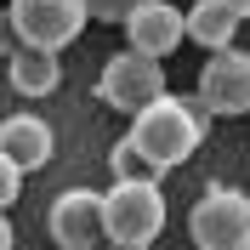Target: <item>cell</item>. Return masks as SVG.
Returning <instances> with one entry per match:
<instances>
[{"label": "cell", "mask_w": 250, "mask_h": 250, "mask_svg": "<svg viewBox=\"0 0 250 250\" xmlns=\"http://www.w3.org/2000/svg\"><path fill=\"white\" fill-rule=\"evenodd\" d=\"M205 120H210V108H205L199 97H171L165 91L159 103H148L142 114H131V131H125V137H137V148L154 159L159 171H176L182 159L199 154Z\"/></svg>", "instance_id": "cell-1"}, {"label": "cell", "mask_w": 250, "mask_h": 250, "mask_svg": "<svg viewBox=\"0 0 250 250\" xmlns=\"http://www.w3.org/2000/svg\"><path fill=\"white\" fill-rule=\"evenodd\" d=\"M108 245H154L165 233V193L159 182H114L103 193Z\"/></svg>", "instance_id": "cell-2"}, {"label": "cell", "mask_w": 250, "mask_h": 250, "mask_svg": "<svg viewBox=\"0 0 250 250\" xmlns=\"http://www.w3.org/2000/svg\"><path fill=\"white\" fill-rule=\"evenodd\" d=\"M188 239L199 250H250V193L205 188L188 210Z\"/></svg>", "instance_id": "cell-3"}, {"label": "cell", "mask_w": 250, "mask_h": 250, "mask_svg": "<svg viewBox=\"0 0 250 250\" xmlns=\"http://www.w3.org/2000/svg\"><path fill=\"white\" fill-rule=\"evenodd\" d=\"M6 17H12L17 46L62 51V46H74L80 29L91 23V6H85V0H12Z\"/></svg>", "instance_id": "cell-4"}, {"label": "cell", "mask_w": 250, "mask_h": 250, "mask_svg": "<svg viewBox=\"0 0 250 250\" xmlns=\"http://www.w3.org/2000/svg\"><path fill=\"white\" fill-rule=\"evenodd\" d=\"M97 97L120 114H142L148 103L165 97V62L148 57V51H131V46L114 51L103 62V74H97Z\"/></svg>", "instance_id": "cell-5"}, {"label": "cell", "mask_w": 250, "mask_h": 250, "mask_svg": "<svg viewBox=\"0 0 250 250\" xmlns=\"http://www.w3.org/2000/svg\"><path fill=\"white\" fill-rule=\"evenodd\" d=\"M46 233L57 250H91V245H108V228H103V193L91 188H68L57 193L46 210Z\"/></svg>", "instance_id": "cell-6"}, {"label": "cell", "mask_w": 250, "mask_h": 250, "mask_svg": "<svg viewBox=\"0 0 250 250\" xmlns=\"http://www.w3.org/2000/svg\"><path fill=\"white\" fill-rule=\"evenodd\" d=\"M199 103L222 120L250 114V51H210L199 68Z\"/></svg>", "instance_id": "cell-7"}, {"label": "cell", "mask_w": 250, "mask_h": 250, "mask_svg": "<svg viewBox=\"0 0 250 250\" xmlns=\"http://www.w3.org/2000/svg\"><path fill=\"white\" fill-rule=\"evenodd\" d=\"M120 29H125V46H131V51H148V57L165 62L188 40V12L176 6V0H142Z\"/></svg>", "instance_id": "cell-8"}, {"label": "cell", "mask_w": 250, "mask_h": 250, "mask_svg": "<svg viewBox=\"0 0 250 250\" xmlns=\"http://www.w3.org/2000/svg\"><path fill=\"white\" fill-rule=\"evenodd\" d=\"M0 154L17 159L23 171H40V165L57 154V131H51L40 114H12V120H0Z\"/></svg>", "instance_id": "cell-9"}, {"label": "cell", "mask_w": 250, "mask_h": 250, "mask_svg": "<svg viewBox=\"0 0 250 250\" xmlns=\"http://www.w3.org/2000/svg\"><path fill=\"white\" fill-rule=\"evenodd\" d=\"M6 80H12L17 97H51L62 85V57L57 51H40V46H12Z\"/></svg>", "instance_id": "cell-10"}, {"label": "cell", "mask_w": 250, "mask_h": 250, "mask_svg": "<svg viewBox=\"0 0 250 250\" xmlns=\"http://www.w3.org/2000/svg\"><path fill=\"white\" fill-rule=\"evenodd\" d=\"M239 23H245V17L228 6V0H193V6H188V40L205 46V51H228L233 34H239Z\"/></svg>", "instance_id": "cell-11"}, {"label": "cell", "mask_w": 250, "mask_h": 250, "mask_svg": "<svg viewBox=\"0 0 250 250\" xmlns=\"http://www.w3.org/2000/svg\"><path fill=\"white\" fill-rule=\"evenodd\" d=\"M108 171H114V182H159V176H165L154 159L137 148V137H120L108 148Z\"/></svg>", "instance_id": "cell-12"}, {"label": "cell", "mask_w": 250, "mask_h": 250, "mask_svg": "<svg viewBox=\"0 0 250 250\" xmlns=\"http://www.w3.org/2000/svg\"><path fill=\"white\" fill-rule=\"evenodd\" d=\"M23 176H29V171H23L17 159H6V154H0V205H6V210H12V205H17V193H23Z\"/></svg>", "instance_id": "cell-13"}, {"label": "cell", "mask_w": 250, "mask_h": 250, "mask_svg": "<svg viewBox=\"0 0 250 250\" xmlns=\"http://www.w3.org/2000/svg\"><path fill=\"white\" fill-rule=\"evenodd\" d=\"M85 6H91V17H97V23H125V17L137 12L142 0H85Z\"/></svg>", "instance_id": "cell-14"}, {"label": "cell", "mask_w": 250, "mask_h": 250, "mask_svg": "<svg viewBox=\"0 0 250 250\" xmlns=\"http://www.w3.org/2000/svg\"><path fill=\"white\" fill-rule=\"evenodd\" d=\"M103 250H154V245H103Z\"/></svg>", "instance_id": "cell-15"}]
</instances>
